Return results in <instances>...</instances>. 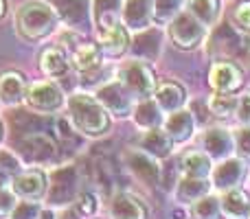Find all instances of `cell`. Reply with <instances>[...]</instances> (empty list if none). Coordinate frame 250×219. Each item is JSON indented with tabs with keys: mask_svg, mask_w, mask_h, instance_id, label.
<instances>
[{
	"mask_svg": "<svg viewBox=\"0 0 250 219\" xmlns=\"http://www.w3.org/2000/svg\"><path fill=\"white\" fill-rule=\"evenodd\" d=\"M68 112L75 129L86 136H104L110 127L108 112L104 105L86 92H75L68 99Z\"/></svg>",
	"mask_w": 250,
	"mask_h": 219,
	"instance_id": "1",
	"label": "cell"
},
{
	"mask_svg": "<svg viewBox=\"0 0 250 219\" xmlns=\"http://www.w3.org/2000/svg\"><path fill=\"white\" fill-rule=\"evenodd\" d=\"M57 18L55 9L48 2H40V0H31L24 2L16 13V26L18 33L29 42H38L51 35L57 29Z\"/></svg>",
	"mask_w": 250,
	"mask_h": 219,
	"instance_id": "2",
	"label": "cell"
},
{
	"mask_svg": "<svg viewBox=\"0 0 250 219\" xmlns=\"http://www.w3.org/2000/svg\"><path fill=\"white\" fill-rule=\"evenodd\" d=\"M79 195V171L75 164H64L51 171L48 176L46 198L51 206H66Z\"/></svg>",
	"mask_w": 250,
	"mask_h": 219,
	"instance_id": "3",
	"label": "cell"
},
{
	"mask_svg": "<svg viewBox=\"0 0 250 219\" xmlns=\"http://www.w3.org/2000/svg\"><path fill=\"white\" fill-rule=\"evenodd\" d=\"M169 38L180 51H193L207 38V26L189 11H180L169 22Z\"/></svg>",
	"mask_w": 250,
	"mask_h": 219,
	"instance_id": "4",
	"label": "cell"
},
{
	"mask_svg": "<svg viewBox=\"0 0 250 219\" xmlns=\"http://www.w3.org/2000/svg\"><path fill=\"white\" fill-rule=\"evenodd\" d=\"M121 83L125 86V90L132 95V99H149L156 92V77L154 70L149 68V64H145L143 60H134L127 61L121 70Z\"/></svg>",
	"mask_w": 250,
	"mask_h": 219,
	"instance_id": "5",
	"label": "cell"
},
{
	"mask_svg": "<svg viewBox=\"0 0 250 219\" xmlns=\"http://www.w3.org/2000/svg\"><path fill=\"white\" fill-rule=\"evenodd\" d=\"M26 103L31 105L35 112H42V114H53V112H60L64 108L66 99L62 88L55 81H38L26 90Z\"/></svg>",
	"mask_w": 250,
	"mask_h": 219,
	"instance_id": "6",
	"label": "cell"
},
{
	"mask_svg": "<svg viewBox=\"0 0 250 219\" xmlns=\"http://www.w3.org/2000/svg\"><path fill=\"white\" fill-rule=\"evenodd\" d=\"M95 99L104 105L108 114H114L119 119L132 114V95L125 90L121 79H112V81H105L104 86H99L95 92Z\"/></svg>",
	"mask_w": 250,
	"mask_h": 219,
	"instance_id": "7",
	"label": "cell"
},
{
	"mask_svg": "<svg viewBox=\"0 0 250 219\" xmlns=\"http://www.w3.org/2000/svg\"><path fill=\"white\" fill-rule=\"evenodd\" d=\"M125 164L127 169L147 186H156L160 182V167L158 160L143 149H127L125 151Z\"/></svg>",
	"mask_w": 250,
	"mask_h": 219,
	"instance_id": "8",
	"label": "cell"
},
{
	"mask_svg": "<svg viewBox=\"0 0 250 219\" xmlns=\"http://www.w3.org/2000/svg\"><path fill=\"white\" fill-rule=\"evenodd\" d=\"M22 154V160L31 164H42V162H51L55 158V142L46 136V134H26V138H22L18 145Z\"/></svg>",
	"mask_w": 250,
	"mask_h": 219,
	"instance_id": "9",
	"label": "cell"
},
{
	"mask_svg": "<svg viewBox=\"0 0 250 219\" xmlns=\"http://www.w3.org/2000/svg\"><path fill=\"white\" fill-rule=\"evenodd\" d=\"M57 18L64 22L68 29H83L90 24V2L88 0H51Z\"/></svg>",
	"mask_w": 250,
	"mask_h": 219,
	"instance_id": "10",
	"label": "cell"
},
{
	"mask_svg": "<svg viewBox=\"0 0 250 219\" xmlns=\"http://www.w3.org/2000/svg\"><path fill=\"white\" fill-rule=\"evenodd\" d=\"M246 176V164L242 158H224L220 160L215 169H211V186H215L217 191H229L237 189V184Z\"/></svg>",
	"mask_w": 250,
	"mask_h": 219,
	"instance_id": "11",
	"label": "cell"
},
{
	"mask_svg": "<svg viewBox=\"0 0 250 219\" xmlns=\"http://www.w3.org/2000/svg\"><path fill=\"white\" fill-rule=\"evenodd\" d=\"M151 20H154L151 0H125L121 4V22L132 33L147 29L151 24Z\"/></svg>",
	"mask_w": 250,
	"mask_h": 219,
	"instance_id": "12",
	"label": "cell"
},
{
	"mask_svg": "<svg viewBox=\"0 0 250 219\" xmlns=\"http://www.w3.org/2000/svg\"><path fill=\"white\" fill-rule=\"evenodd\" d=\"M200 147H202V151L211 160H224V158H229L235 149L233 134L224 127H211L202 134Z\"/></svg>",
	"mask_w": 250,
	"mask_h": 219,
	"instance_id": "13",
	"label": "cell"
},
{
	"mask_svg": "<svg viewBox=\"0 0 250 219\" xmlns=\"http://www.w3.org/2000/svg\"><path fill=\"white\" fill-rule=\"evenodd\" d=\"M13 193L20 199H40L46 195L48 189V176L42 171H22L13 178Z\"/></svg>",
	"mask_w": 250,
	"mask_h": 219,
	"instance_id": "14",
	"label": "cell"
},
{
	"mask_svg": "<svg viewBox=\"0 0 250 219\" xmlns=\"http://www.w3.org/2000/svg\"><path fill=\"white\" fill-rule=\"evenodd\" d=\"M163 129L173 142H187L195 132V119L189 110L180 108L176 112H169V116L163 120Z\"/></svg>",
	"mask_w": 250,
	"mask_h": 219,
	"instance_id": "15",
	"label": "cell"
},
{
	"mask_svg": "<svg viewBox=\"0 0 250 219\" xmlns=\"http://www.w3.org/2000/svg\"><path fill=\"white\" fill-rule=\"evenodd\" d=\"M208 83L215 92H233L242 86V70L230 61H217L208 73Z\"/></svg>",
	"mask_w": 250,
	"mask_h": 219,
	"instance_id": "16",
	"label": "cell"
},
{
	"mask_svg": "<svg viewBox=\"0 0 250 219\" xmlns=\"http://www.w3.org/2000/svg\"><path fill=\"white\" fill-rule=\"evenodd\" d=\"M160 42H163V33L147 26V29H143V31H136V35H134V40H132V53L138 60L151 61L160 55Z\"/></svg>",
	"mask_w": 250,
	"mask_h": 219,
	"instance_id": "17",
	"label": "cell"
},
{
	"mask_svg": "<svg viewBox=\"0 0 250 219\" xmlns=\"http://www.w3.org/2000/svg\"><path fill=\"white\" fill-rule=\"evenodd\" d=\"M112 219H147V208L138 198L129 193H119L110 202Z\"/></svg>",
	"mask_w": 250,
	"mask_h": 219,
	"instance_id": "18",
	"label": "cell"
},
{
	"mask_svg": "<svg viewBox=\"0 0 250 219\" xmlns=\"http://www.w3.org/2000/svg\"><path fill=\"white\" fill-rule=\"evenodd\" d=\"M26 97V81L20 73L7 70L0 75V101L7 105L22 103Z\"/></svg>",
	"mask_w": 250,
	"mask_h": 219,
	"instance_id": "19",
	"label": "cell"
},
{
	"mask_svg": "<svg viewBox=\"0 0 250 219\" xmlns=\"http://www.w3.org/2000/svg\"><path fill=\"white\" fill-rule=\"evenodd\" d=\"M220 211L226 219H248L250 217V198L239 189L224 191L220 199Z\"/></svg>",
	"mask_w": 250,
	"mask_h": 219,
	"instance_id": "20",
	"label": "cell"
},
{
	"mask_svg": "<svg viewBox=\"0 0 250 219\" xmlns=\"http://www.w3.org/2000/svg\"><path fill=\"white\" fill-rule=\"evenodd\" d=\"M127 29L123 24H114L110 29L99 31V48L110 57H119L127 51Z\"/></svg>",
	"mask_w": 250,
	"mask_h": 219,
	"instance_id": "21",
	"label": "cell"
},
{
	"mask_svg": "<svg viewBox=\"0 0 250 219\" xmlns=\"http://www.w3.org/2000/svg\"><path fill=\"white\" fill-rule=\"evenodd\" d=\"M211 191V184L207 182V178H180L173 191V198L178 204H193L195 199H200L202 195H207Z\"/></svg>",
	"mask_w": 250,
	"mask_h": 219,
	"instance_id": "22",
	"label": "cell"
},
{
	"mask_svg": "<svg viewBox=\"0 0 250 219\" xmlns=\"http://www.w3.org/2000/svg\"><path fill=\"white\" fill-rule=\"evenodd\" d=\"M141 149L147 151L149 156H154L156 160L160 158H169L173 149V140L167 136V132L160 127H154V129H147L141 138Z\"/></svg>",
	"mask_w": 250,
	"mask_h": 219,
	"instance_id": "23",
	"label": "cell"
},
{
	"mask_svg": "<svg viewBox=\"0 0 250 219\" xmlns=\"http://www.w3.org/2000/svg\"><path fill=\"white\" fill-rule=\"evenodd\" d=\"M154 101L158 103L160 110L169 114V112H176V110L185 108V103H187V92H185V88L178 86V83L167 81V83H163V86L156 88Z\"/></svg>",
	"mask_w": 250,
	"mask_h": 219,
	"instance_id": "24",
	"label": "cell"
},
{
	"mask_svg": "<svg viewBox=\"0 0 250 219\" xmlns=\"http://www.w3.org/2000/svg\"><path fill=\"white\" fill-rule=\"evenodd\" d=\"M40 68L48 77H60L68 70V53L62 46H48L40 53Z\"/></svg>",
	"mask_w": 250,
	"mask_h": 219,
	"instance_id": "25",
	"label": "cell"
},
{
	"mask_svg": "<svg viewBox=\"0 0 250 219\" xmlns=\"http://www.w3.org/2000/svg\"><path fill=\"white\" fill-rule=\"evenodd\" d=\"M121 4H123L121 0H95L90 4L92 18H95L99 31L119 24V20H121Z\"/></svg>",
	"mask_w": 250,
	"mask_h": 219,
	"instance_id": "26",
	"label": "cell"
},
{
	"mask_svg": "<svg viewBox=\"0 0 250 219\" xmlns=\"http://www.w3.org/2000/svg\"><path fill=\"white\" fill-rule=\"evenodd\" d=\"M163 114L165 112L158 108L154 99H143L138 101L136 110H134V123H136V127L147 132V129H154L163 123Z\"/></svg>",
	"mask_w": 250,
	"mask_h": 219,
	"instance_id": "27",
	"label": "cell"
},
{
	"mask_svg": "<svg viewBox=\"0 0 250 219\" xmlns=\"http://www.w3.org/2000/svg\"><path fill=\"white\" fill-rule=\"evenodd\" d=\"M101 64V48L97 44H77L73 51V66L79 73H90Z\"/></svg>",
	"mask_w": 250,
	"mask_h": 219,
	"instance_id": "28",
	"label": "cell"
},
{
	"mask_svg": "<svg viewBox=\"0 0 250 219\" xmlns=\"http://www.w3.org/2000/svg\"><path fill=\"white\" fill-rule=\"evenodd\" d=\"M180 169L189 178H208L213 164H211V158L204 151H189V154L182 156Z\"/></svg>",
	"mask_w": 250,
	"mask_h": 219,
	"instance_id": "29",
	"label": "cell"
},
{
	"mask_svg": "<svg viewBox=\"0 0 250 219\" xmlns=\"http://www.w3.org/2000/svg\"><path fill=\"white\" fill-rule=\"evenodd\" d=\"M220 0H189V13H193L207 29L220 20Z\"/></svg>",
	"mask_w": 250,
	"mask_h": 219,
	"instance_id": "30",
	"label": "cell"
},
{
	"mask_svg": "<svg viewBox=\"0 0 250 219\" xmlns=\"http://www.w3.org/2000/svg\"><path fill=\"white\" fill-rule=\"evenodd\" d=\"M208 108L215 116L220 119H229L235 116L237 110V97H230V92H215V95L208 99Z\"/></svg>",
	"mask_w": 250,
	"mask_h": 219,
	"instance_id": "31",
	"label": "cell"
},
{
	"mask_svg": "<svg viewBox=\"0 0 250 219\" xmlns=\"http://www.w3.org/2000/svg\"><path fill=\"white\" fill-rule=\"evenodd\" d=\"M182 4L185 0H151V7H154V20L165 24V22H171L178 13L182 11Z\"/></svg>",
	"mask_w": 250,
	"mask_h": 219,
	"instance_id": "32",
	"label": "cell"
},
{
	"mask_svg": "<svg viewBox=\"0 0 250 219\" xmlns=\"http://www.w3.org/2000/svg\"><path fill=\"white\" fill-rule=\"evenodd\" d=\"M195 219H220V199L213 198V195H202L200 199L193 202V208H191Z\"/></svg>",
	"mask_w": 250,
	"mask_h": 219,
	"instance_id": "33",
	"label": "cell"
},
{
	"mask_svg": "<svg viewBox=\"0 0 250 219\" xmlns=\"http://www.w3.org/2000/svg\"><path fill=\"white\" fill-rule=\"evenodd\" d=\"M18 173H22V160L13 151L0 149V176L9 180V178H16Z\"/></svg>",
	"mask_w": 250,
	"mask_h": 219,
	"instance_id": "34",
	"label": "cell"
},
{
	"mask_svg": "<svg viewBox=\"0 0 250 219\" xmlns=\"http://www.w3.org/2000/svg\"><path fill=\"white\" fill-rule=\"evenodd\" d=\"M42 204L35 202V199H22L16 204V208L11 211L9 219H38L42 213Z\"/></svg>",
	"mask_w": 250,
	"mask_h": 219,
	"instance_id": "35",
	"label": "cell"
},
{
	"mask_svg": "<svg viewBox=\"0 0 250 219\" xmlns=\"http://www.w3.org/2000/svg\"><path fill=\"white\" fill-rule=\"evenodd\" d=\"M233 142L237 154L244 160H250V125H242L237 132L233 134Z\"/></svg>",
	"mask_w": 250,
	"mask_h": 219,
	"instance_id": "36",
	"label": "cell"
},
{
	"mask_svg": "<svg viewBox=\"0 0 250 219\" xmlns=\"http://www.w3.org/2000/svg\"><path fill=\"white\" fill-rule=\"evenodd\" d=\"M75 202H77V215H82V217L95 215L97 208H99L97 198L95 195H90V193H79L77 198H75Z\"/></svg>",
	"mask_w": 250,
	"mask_h": 219,
	"instance_id": "37",
	"label": "cell"
},
{
	"mask_svg": "<svg viewBox=\"0 0 250 219\" xmlns=\"http://www.w3.org/2000/svg\"><path fill=\"white\" fill-rule=\"evenodd\" d=\"M18 204V195L9 186H0V217H9Z\"/></svg>",
	"mask_w": 250,
	"mask_h": 219,
	"instance_id": "38",
	"label": "cell"
},
{
	"mask_svg": "<svg viewBox=\"0 0 250 219\" xmlns=\"http://www.w3.org/2000/svg\"><path fill=\"white\" fill-rule=\"evenodd\" d=\"M233 18L244 31H250V0H244V2H239L235 7Z\"/></svg>",
	"mask_w": 250,
	"mask_h": 219,
	"instance_id": "39",
	"label": "cell"
},
{
	"mask_svg": "<svg viewBox=\"0 0 250 219\" xmlns=\"http://www.w3.org/2000/svg\"><path fill=\"white\" fill-rule=\"evenodd\" d=\"M235 116L242 125H250V92L242 95L237 99V110H235Z\"/></svg>",
	"mask_w": 250,
	"mask_h": 219,
	"instance_id": "40",
	"label": "cell"
},
{
	"mask_svg": "<svg viewBox=\"0 0 250 219\" xmlns=\"http://www.w3.org/2000/svg\"><path fill=\"white\" fill-rule=\"evenodd\" d=\"M38 219H55V213L48 211V208H42V213H40Z\"/></svg>",
	"mask_w": 250,
	"mask_h": 219,
	"instance_id": "41",
	"label": "cell"
},
{
	"mask_svg": "<svg viewBox=\"0 0 250 219\" xmlns=\"http://www.w3.org/2000/svg\"><path fill=\"white\" fill-rule=\"evenodd\" d=\"M2 13H4V0H0V18H2Z\"/></svg>",
	"mask_w": 250,
	"mask_h": 219,
	"instance_id": "42",
	"label": "cell"
},
{
	"mask_svg": "<svg viewBox=\"0 0 250 219\" xmlns=\"http://www.w3.org/2000/svg\"><path fill=\"white\" fill-rule=\"evenodd\" d=\"M62 219H75V215H73V213H66V215L62 217Z\"/></svg>",
	"mask_w": 250,
	"mask_h": 219,
	"instance_id": "43",
	"label": "cell"
},
{
	"mask_svg": "<svg viewBox=\"0 0 250 219\" xmlns=\"http://www.w3.org/2000/svg\"><path fill=\"white\" fill-rule=\"evenodd\" d=\"M4 182H7V180H4V178L0 176V186H4Z\"/></svg>",
	"mask_w": 250,
	"mask_h": 219,
	"instance_id": "44",
	"label": "cell"
},
{
	"mask_svg": "<svg viewBox=\"0 0 250 219\" xmlns=\"http://www.w3.org/2000/svg\"><path fill=\"white\" fill-rule=\"evenodd\" d=\"M0 138H2V125H0Z\"/></svg>",
	"mask_w": 250,
	"mask_h": 219,
	"instance_id": "45",
	"label": "cell"
},
{
	"mask_svg": "<svg viewBox=\"0 0 250 219\" xmlns=\"http://www.w3.org/2000/svg\"><path fill=\"white\" fill-rule=\"evenodd\" d=\"M248 219H250V217H248Z\"/></svg>",
	"mask_w": 250,
	"mask_h": 219,
	"instance_id": "46",
	"label": "cell"
}]
</instances>
